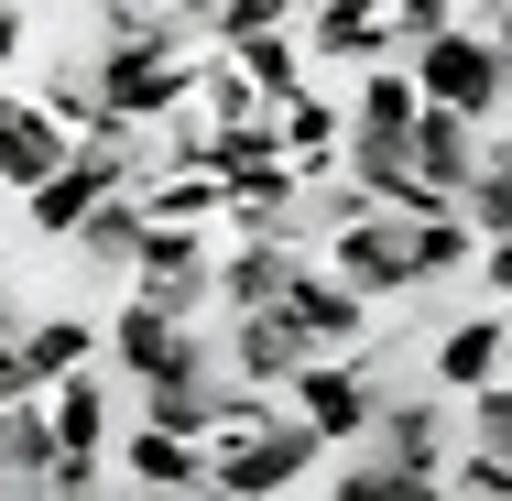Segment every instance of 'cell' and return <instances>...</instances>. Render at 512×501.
<instances>
[{
	"label": "cell",
	"instance_id": "1",
	"mask_svg": "<svg viewBox=\"0 0 512 501\" xmlns=\"http://www.w3.org/2000/svg\"><path fill=\"white\" fill-rule=\"evenodd\" d=\"M316 469H327V436H316L295 403H273V414H262V425H240V436H207V491H229V501L306 491Z\"/></svg>",
	"mask_w": 512,
	"mask_h": 501
},
{
	"label": "cell",
	"instance_id": "2",
	"mask_svg": "<svg viewBox=\"0 0 512 501\" xmlns=\"http://www.w3.org/2000/svg\"><path fill=\"white\" fill-rule=\"evenodd\" d=\"M316 262L349 273L371 305L414 295V284H425V218H404V207H360V218H338V229L316 240Z\"/></svg>",
	"mask_w": 512,
	"mask_h": 501
},
{
	"label": "cell",
	"instance_id": "3",
	"mask_svg": "<svg viewBox=\"0 0 512 501\" xmlns=\"http://www.w3.org/2000/svg\"><path fill=\"white\" fill-rule=\"evenodd\" d=\"M404 66H414V88H425L436 109H469V120H502V109H512L502 55H491V22H469V11H458L447 33H425Z\"/></svg>",
	"mask_w": 512,
	"mask_h": 501
},
{
	"label": "cell",
	"instance_id": "4",
	"mask_svg": "<svg viewBox=\"0 0 512 501\" xmlns=\"http://www.w3.org/2000/svg\"><path fill=\"white\" fill-rule=\"evenodd\" d=\"M284 403L306 414L327 447H360V436H371V414H382V382H371V360H360V349H306V360H295V382H284Z\"/></svg>",
	"mask_w": 512,
	"mask_h": 501
},
{
	"label": "cell",
	"instance_id": "5",
	"mask_svg": "<svg viewBox=\"0 0 512 501\" xmlns=\"http://www.w3.org/2000/svg\"><path fill=\"white\" fill-rule=\"evenodd\" d=\"M131 295L142 305H175V316H207L218 305V229H142V251H131Z\"/></svg>",
	"mask_w": 512,
	"mask_h": 501
},
{
	"label": "cell",
	"instance_id": "6",
	"mask_svg": "<svg viewBox=\"0 0 512 501\" xmlns=\"http://www.w3.org/2000/svg\"><path fill=\"white\" fill-rule=\"evenodd\" d=\"M99 360L120 371V382H153V371H186V360H207V338H197V316H175V305H120L99 327Z\"/></svg>",
	"mask_w": 512,
	"mask_h": 501
},
{
	"label": "cell",
	"instance_id": "7",
	"mask_svg": "<svg viewBox=\"0 0 512 501\" xmlns=\"http://www.w3.org/2000/svg\"><path fill=\"white\" fill-rule=\"evenodd\" d=\"M284 316H295V338H306V349H360V338H371V295H360V284H349V273H327V262H295V273H284Z\"/></svg>",
	"mask_w": 512,
	"mask_h": 501
},
{
	"label": "cell",
	"instance_id": "8",
	"mask_svg": "<svg viewBox=\"0 0 512 501\" xmlns=\"http://www.w3.org/2000/svg\"><path fill=\"white\" fill-rule=\"evenodd\" d=\"M360 447H382V458H404V469H447V447H458V414H447V393L425 382V393H382V414H371V436Z\"/></svg>",
	"mask_w": 512,
	"mask_h": 501
},
{
	"label": "cell",
	"instance_id": "9",
	"mask_svg": "<svg viewBox=\"0 0 512 501\" xmlns=\"http://www.w3.org/2000/svg\"><path fill=\"white\" fill-rule=\"evenodd\" d=\"M295 262H306V240H284V229H218V316L273 305Z\"/></svg>",
	"mask_w": 512,
	"mask_h": 501
},
{
	"label": "cell",
	"instance_id": "10",
	"mask_svg": "<svg viewBox=\"0 0 512 501\" xmlns=\"http://www.w3.org/2000/svg\"><path fill=\"white\" fill-rule=\"evenodd\" d=\"M120 491H207V436L142 414V425L120 436Z\"/></svg>",
	"mask_w": 512,
	"mask_h": 501
},
{
	"label": "cell",
	"instance_id": "11",
	"mask_svg": "<svg viewBox=\"0 0 512 501\" xmlns=\"http://www.w3.org/2000/svg\"><path fill=\"white\" fill-rule=\"evenodd\" d=\"M273 142H284V153H295V175H327V164H338V142H349V99H327V77H306V88H284V99H273Z\"/></svg>",
	"mask_w": 512,
	"mask_h": 501
},
{
	"label": "cell",
	"instance_id": "12",
	"mask_svg": "<svg viewBox=\"0 0 512 501\" xmlns=\"http://www.w3.org/2000/svg\"><path fill=\"white\" fill-rule=\"evenodd\" d=\"M425 360H436V393L469 403L480 382H502V371H512V316H502V305H491V316H458V327H447Z\"/></svg>",
	"mask_w": 512,
	"mask_h": 501
},
{
	"label": "cell",
	"instance_id": "13",
	"mask_svg": "<svg viewBox=\"0 0 512 501\" xmlns=\"http://www.w3.org/2000/svg\"><path fill=\"white\" fill-rule=\"evenodd\" d=\"M218 360H229L240 382L284 393V382H295V360H306V338H295V316H284V305H240V316H229V338H218Z\"/></svg>",
	"mask_w": 512,
	"mask_h": 501
},
{
	"label": "cell",
	"instance_id": "14",
	"mask_svg": "<svg viewBox=\"0 0 512 501\" xmlns=\"http://www.w3.org/2000/svg\"><path fill=\"white\" fill-rule=\"evenodd\" d=\"M404 153H414V175H425V186H436V197H458V186H469V175H480V120H469V109H414V131H404Z\"/></svg>",
	"mask_w": 512,
	"mask_h": 501
},
{
	"label": "cell",
	"instance_id": "15",
	"mask_svg": "<svg viewBox=\"0 0 512 501\" xmlns=\"http://www.w3.org/2000/svg\"><path fill=\"white\" fill-rule=\"evenodd\" d=\"M66 153H77V131H66L44 99H22V109H11V131H0V186H11V197H33Z\"/></svg>",
	"mask_w": 512,
	"mask_h": 501
},
{
	"label": "cell",
	"instance_id": "16",
	"mask_svg": "<svg viewBox=\"0 0 512 501\" xmlns=\"http://www.w3.org/2000/svg\"><path fill=\"white\" fill-rule=\"evenodd\" d=\"M414 109H425V88H414V66H404V55H382V66H360V77H349V131H382V142H404V131H414Z\"/></svg>",
	"mask_w": 512,
	"mask_h": 501
},
{
	"label": "cell",
	"instance_id": "17",
	"mask_svg": "<svg viewBox=\"0 0 512 501\" xmlns=\"http://www.w3.org/2000/svg\"><path fill=\"white\" fill-rule=\"evenodd\" d=\"M44 414H55V447L109 458V382H99V360H88V371H55V382H44Z\"/></svg>",
	"mask_w": 512,
	"mask_h": 501
},
{
	"label": "cell",
	"instance_id": "18",
	"mask_svg": "<svg viewBox=\"0 0 512 501\" xmlns=\"http://www.w3.org/2000/svg\"><path fill=\"white\" fill-rule=\"evenodd\" d=\"M142 229H153V218H142V197H131V186H109V197L88 207L77 229H66V251H77V262H99V273H131Z\"/></svg>",
	"mask_w": 512,
	"mask_h": 501
},
{
	"label": "cell",
	"instance_id": "19",
	"mask_svg": "<svg viewBox=\"0 0 512 501\" xmlns=\"http://www.w3.org/2000/svg\"><path fill=\"white\" fill-rule=\"evenodd\" d=\"M44 458H55V414H44V393H0V491H33Z\"/></svg>",
	"mask_w": 512,
	"mask_h": 501
},
{
	"label": "cell",
	"instance_id": "20",
	"mask_svg": "<svg viewBox=\"0 0 512 501\" xmlns=\"http://www.w3.org/2000/svg\"><path fill=\"white\" fill-rule=\"evenodd\" d=\"M229 55H240V77H251L262 99H284V88H306V77H316V66H306V33H295V22H262V33H240Z\"/></svg>",
	"mask_w": 512,
	"mask_h": 501
},
{
	"label": "cell",
	"instance_id": "21",
	"mask_svg": "<svg viewBox=\"0 0 512 501\" xmlns=\"http://www.w3.org/2000/svg\"><path fill=\"white\" fill-rule=\"evenodd\" d=\"M22 360H33V382L88 371V360H99V327H88V316H22Z\"/></svg>",
	"mask_w": 512,
	"mask_h": 501
},
{
	"label": "cell",
	"instance_id": "22",
	"mask_svg": "<svg viewBox=\"0 0 512 501\" xmlns=\"http://www.w3.org/2000/svg\"><path fill=\"white\" fill-rule=\"evenodd\" d=\"M33 99L55 109L66 131H88V120H99V55H44V77H33Z\"/></svg>",
	"mask_w": 512,
	"mask_h": 501
},
{
	"label": "cell",
	"instance_id": "23",
	"mask_svg": "<svg viewBox=\"0 0 512 501\" xmlns=\"http://www.w3.org/2000/svg\"><path fill=\"white\" fill-rule=\"evenodd\" d=\"M436 491H458V501H512V447L458 436V447H447V469H436Z\"/></svg>",
	"mask_w": 512,
	"mask_h": 501
},
{
	"label": "cell",
	"instance_id": "24",
	"mask_svg": "<svg viewBox=\"0 0 512 501\" xmlns=\"http://www.w3.org/2000/svg\"><path fill=\"white\" fill-rule=\"evenodd\" d=\"M338 501H436V480L404 469V458H382V447H360V458L338 469Z\"/></svg>",
	"mask_w": 512,
	"mask_h": 501
},
{
	"label": "cell",
	"instance_id": "25",
	"mask_svg": "<svg viewBox=\"0 0 512 501\" xmlns=\"http://www.w3.org/2000/svg\"><path fill=\"white\" fill-rule=\"evenodd\" d=\"M447 207H458L480 240H491V229H512V164H491V153H480V175H469V186H458Z\"/></svg>",
	"mask_w": 512,
	"mask_h": 501
},
{
	"label": "cell",
	"instance_id": "26",
	"mask_svg": "<svg viewBox=\"0 0 512 501\" xmlns=\"http://www.w3.org/2000/svg\"><path fill=\"white\" fill-rule=\"evenodd\" d=\"M458 22V0H382V33H393V55H414L425 33H447Z\"/></svg>",
	"mask_w": 512,
	"mask_h": 501
},
{
	"label": "cell",
	"instance_id": "27",
	"mask_svg": "<svg viewBox=\"0 0 512 501\" xmlns=\"http://www.w3.org/2000/svg\"><path fill=\"white\" fill-rule=\"evenodd\" d=\"M458 436H480V447H512V371L469 393V425H458Z\"/></svg>",
	"mask_w": 512,
	"mask_h": 501
},
{
	"label": "cell",
	"instance_id": "28",
	"mask_svg": "<svg viewBox=\"0 0 512 501\" xmlns=\"http://www.w3.org/2000/svg\"><path fill=\"white\" fill-rule=\"evenodd\" d=\"M469 273H480V284L512 305V229H491V240H480V262H469Z\"/></svg>",
	"mask_w": 512,
	"mask_h": 501
},
{
	"label": "cell",
	"instance_id": "29",
	"mask_svg": "<svg viewBox=\"0 0 512 501\" xmlns=\"http://www.w3.org/2000/svg\"><path fill=\"white\" fill-rule=\"evenodd\" d=\"M0 393H44L33 360H22V327H0Z\"/></svg>",
	"mask_w": 512,
	"mask_h": 501
},
{
	"label": "cell",
	"instance_id": "30",
	"mask_svg": "<svg viewBox=\"0 0 512 501\" xmlns=\"http://www.w3.org/2000/svg\"><path fill=\"white\" fill-rule=\"evenodd\" d=\"M22 44H33V22H22V0H0V77L22 66Z\"/></svg>",
	"mask_w": 512,
	"mask_h": 501
},
{
	"label": "cell",
	"instance_id": "31",
	"mask_svg": "<svg viewBox=\"0 0 512 501\" xmlns=\"http://www.w3.org/2000/svg\"><path fill=\"white\" fill-rule=\"evenodd\" d=\"M491 55H502V88H512V11H491Z\"/></svg>",
	"mask_w": 512,
	"mask_h": 501
},
{
	"label": "cell",
	"instance_id": "32",
	"mask_svg": "<svg viewBox=\"0 0 512 501\" xmlns=\"http://www.w3.org/2000/svg\"><path fill=\"white\" fill-rule=\"evenodd\" d=\"M0 327H22V316H11V273H0Z\"/></svg>",
	"mask_w": 512,
	"mask_h": 501
},
{
	"label": "cell",
	"instance_id": "33",
	"mask_svg": "<svg viewBox=\"0 0 512 501\" xmlns=\"http://www.w3.org/2000/svg\"><path fill=\"white\" fill-rule=\"evenodd\" d=\"M11 109H22V99H11V77H0V131H11Z\"/></svg>",
	"mask_w": 512,
	"mask_h": 501
},
{
	"label": "cell",
	"instance_id": "34",
	"mask_svg": "<svg viewBox=\"0 0 512 501\" xmlns=\"http://www.w3.org/2000/svg\"><path fill=\"white\" fill-rule=\"evenodd\" d=\"M99 11H109V0H99Z\"/></svg>",
	"mask_w": 512,
	"mask_h": 501
},
{
	"label": "cell",
	"instance_id": "35",
	"mask_svg": "<svg viewBox=\"0 0 512 501\" xmlns=\"http://www.w3.org/2000/svg\"><path fill=\"white\" fill-rule=\"evenodd\" d=\"M502 316H512V305H502Z\"/></svg>",
	"mask_w": 512,
	"mask_h": 501
}]
</instances>
